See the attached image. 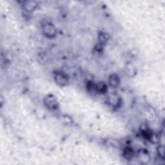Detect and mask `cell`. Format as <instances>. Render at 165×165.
<instances>
[{"label":"cell","instance_id":"obj_1","mask_svg":"<svg viewBox=\"0 0 165 165\" xmlns=\"http://www.w3.org/2000/svg\"><path fill=\"white\" fill-rule=\"evenodd\" d=\"M44 103L48 109L55 110L58 108V102L52 95H47L44 99Z\"/></svg>","mask_w":165,"mask_h":165},{"label":"cell","instance_id":"obj_2","mask_svg":"<svg viewBox=\"0 0 165 165\" xmlns=\"http://www.w3.org/2000/svg\"><path fill=\"white\" fill-rule=\"evenodd\" d=\"M42 30L43 34L48 38L54 37L57 33V30L55 26L52 23H48V22H47V23L43 25Z\"/></svg>","mask_w":165,"mask_h":165},{"label":"cell","instance_id":"obj_3","mask_svg":"<svg viewBox=\"0 0 165 165\" xmlns=\"http://www.w3.org/2000/svg\"><path fill=\"white\" fill-rule=\"evenodd\" d=\"M54 79L56 83L61 87L65 86L69 81L67 75L63 72H56L54 75Z\"/></svg>","mask_w":165,"mask_h":165},{"label":"cell","instance_id":"obj_4","mask_svg":"<svg viewBox=\"0 0 165 165\" xmlns=\"http://www.w3.org/2000/svg\"><path fill=\"white\" fill-rule=\"evenodd\" d=\"M108 83L109 85L112 88H117L120 83V79L119 77L117 74H113L110 75L108 79Z\"/></svg>","mask_w":165,"mask_h":165},{"label":"cell","instance_id":"obj_5","mask_svg":"<svg viewBox=\"0 0 165 165\" xmlns=\"http://www.w3.org/2000/svg\"><path fill=\"white\" fill-rule=\"evenodd\" d=\"M38 3L35 2H26L23 5L24 9L27 12H32L37 7Z\"/></svg>","mask_w":165,"mask_h":165},{"label":"cell","instance_id":"obj_6","mask_svg":"<svg viewBox=\"0 0 165 165\" xmlns=\"http://www.w3.org/2000/svg\"><path fill=\"white\" fill-rule=\"evenodd\" d=\"M123 155L126 159L130 160L133 157V156H134V151H133V150L132 148L128 147V148H126L124 150Z\"/></svg>","mask_w":165,"mask_h":165},{"label":"cell","instance_id":"obj_7","mask_svg":"<svg viewBox=\"0 0 165 165\" xmlns=\"http://www.w3.org/2000/svg\"><path fill=\"white\" fill-rule=\"evenodd\" d=\"M138 157H139L140 161H141L143 164L147 163L150 160L148 154L145 152H140L139 154V155H138Z\"/></svg>","mask_w":165,"mask_h":165},{"label":"cell","instance_id":"obj_8","mask_svg":"<svg viewBox=\"0 0 165 165\" xmlns=\"http://www.w3.org/2000/svg\"><path fill=\"white\" fill-rule=\"evenodd\" d=\"M96 91L98 93H102L106 91V86L103 83H99V84H96Z\"/></svg>","mask_w":165,"mask_h":165},{"label":"cell","instance_id":"obj_9","mask_svg":"<svg viewBox=\"0 0 165 165\" xmlns=\"http://www.w3.org/2000/svg\"><path fill=\"white\" fill-rule=\"evenodd\" d=\"M157 151L158 155H159V157L163 159L164 158V154H165L164 146L163 145H160V146H158Z\"/></svg>","mask_w":165,"mask_h":165},{"label":"cell","instance_id":"obj_10","mask_svg":"<svg viewBox=\"0 0 165 165\" xmlns=\"http://www.w3.org/2000/svg\"><path fill=\"white\" fill-rule=\"evenodd\" d=\"M99 38L100 42H101V43H105V42H106L107 40H108V35H107L106 34H105V33H101L99 35Z\"/></svg>","mask_w":165,"mask_h":165}]
</instances>
